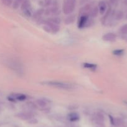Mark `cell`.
<instances>
[{
    "label": "cell",
    "instance_id": "29",
    "mask_svg": "<svg viewBox=\"0 0 127 127\" xmlns=\"http://www.w3.org/2000/svg\"><path fill=\"white\" fill-rule=\"evenodd\" d=\"M109 119L110 121V123L112 125L115 126V118H114L113 117H112V115H109Z\"/></svg>",
    "mask_w": 127,
    "mask_h": 127
},
{
    "label": "cell",
    "instance_id": "31",
    "mask_svg": "<svg viewBox=\"0 0 127 127\" xmlns=\"http://www.w3.org/2000/svg\"><path fill=\"white\" fill-rule=\"evenodd\" d=\"M59 4V1L58 0H53L52 1V6H57Z\"/></svg>",
    "mask_w": 127,
    "mask_h": 127
},
{
    "label": "cell",
    "instance_id": "19",
    "mask_svg": "<svg viewBox=\"0 0 127 127\" xmlns=\"http://www.w3.org/2000/svg\"><path fill=\"white\" fill-rule=\"evenodd\" d=\"M47 20H48L49 21L51 22V23H54V24H58V25H59V24L61 23V19L58 16H52L51 17V18H48Z\"/></svg>",
    "mask_w": 127,
    "mask_h": 127
},
{
    "label": "cell",
    "instance_id": "37",
    "mask_svg": "<svg viewBox=\"0 0 127 127\" xmlns=\"http://www.w3.org/2000/svg\"><path fill=\"white\" fill-rule=\"evenodd\" d=\"M125 103H126V104H127V102H125Z\"/></svg>",
    "mask_w": 127,
    "mask_h": 127
},
{
    "label": "cell",
    "instance_id": "15",
    "mask_svg": "<svg viewBox=\"0 0 127 127\" xmlns=\"http://www.w3.org/2000/svg\"><path fill=\"white\" fill-rule=\"evenodd\" d=\"M51 15H52L53 16H57L61 14V10H60L59 6H57L51 7Z\"/></svg>",
    "mask_w": 127,
    "mask_h": 127
},
{
    "label": "cell",
    "instance_id": "33",
    "mask_svg": "<svg viewBox=\"0 0 127 127\" xmlns=\"http://www.w3.org/2000/svg\"><path fill=\"white\" fill-rule=\"evenodd\" d=\"M123 37H122V38L124 40H125L126 41H127V35H123Z\"/></svg>",
    "mask_w": 127,
    "mask_h": 127
},
{
    "label": "cell",
    "instance_id": "2",
    "mask_svg": "<svg viewBox=\"0 0 127 127\" xmlns=\"http://www.w3.org/2000/svg\"><path fill=\"white\" fill-rule=\"evenodd\" d=\"M76 4V0H64L62 11L66 15L71 14L75 10Z\"/></svg>",
    "mask_w": 127,
    "mask_h": 127
},
{
    "label": "cell",
    "instance_id": "24",
    "mask_svg": "<svg viewBox=\"0 0 127 127\" xmlns=\"http://www.w3.org/2000/svg\"><path fill=\"white\" fill-rule=\"evenodd\" d=\"M23 12V14H24V15L25 16L28 17V18H31V17L32 16V14H33V13H32V12L31 9H27V10H25Z\"/></svg>",
    "mask_w": 127,
    "mask_h": 127
},
{
    "label": "cell",
    "instance_id": "30",
    "mask_svg": "<svg viewBox=\"0 0 127 127\" xmlns=\"http://www.w3.org/2000/svg\"><path fill=\"white\" fill-rule=\"evenodd\" d=\"M44 14L46 16H50L51 15V8H48L46 9H45Z\"/></svg>",
    "mask_w": 127,
    "mask_h": 127
},
{
    "label": "cell",
    "instance_id": "5",
    "mask_svg": "<svg viewBox=\"0 0 127 127\" xmlns=\"http://www.w3.org/2000/svg\"><path fill=\"white\" fill-rule=\"evenodd\" d=\"M98 8L99 11V13L101 15H104L105 13H106L107 10V4L104 0H101L98 2Z\"/></svg>",
    "mask_w": 127,
    "mask_h": 127
},
{
    "label": "cell",
    "instance_id": "9",
    "mask_svg": "<svg viewBox=\"0 0 127 127\" xmlns=\"http://www.w3.org/2000/svg\"><path fill=\"white\" fill-rule=\"evenodd\" d=\"M92 8V5L90 4H87L84 5L82 8H80V11H79V15H84V14H89V12H90V9Z\"/></svg>",
    "mask_w": 127,
    "mask_h": 127
},
{
    "label": "cell",
    "instance_id": "18",
    "mask_svg": "<svg viewBox=\"0 0 127 127\" xmlns=\"http://www.w3.org/2000/svg\"><path fill=\"white\" fill-rule=\"evenodd\" d=\"M124 17V13L122 11L119 10L117 11L115 13L114 15V19L117 21H120Z\"/></svg>",
    "mask_w": 127,
    "mask_h": 127
},
{
    "label": "cell",
    "instance_id": "32",
    "mask_svg": "<svg viewBox=\"0 0 127 127\" xmlns=\"http://www.w3.org/2000/svg\"><path fill=\"white\" fill-rule=\"evenodd\" d=\"M39 4L41 6H44V1H42V0H41V1H39Z\"/></svg>",
    "mask_w": 127,
    "mask_h": 127
},
{
    "label": "cell",
    "instance_id": "38",
    "mask_svg": "<svg viewBox=\"0 0 127 127\" xmlns=\"http://www.w3.org/2000/svg\"></svg>",
    "mask_w": 127,
    "mask_h": 127
},
{
    "label": "cell",
    "instance_id": "25",
    "mask_svg": "<svg viewBox=\"0 0 127 127\" xmlns=\"http://www.w3.org/2000/svg\"><path fill=\"white\" fill-rule=\"evenodd\" d=\"M4 5L6 6H10L12 5L13 2V0H1Z\"/></svg>",
    "mask_w": 127,
    "mask_h": 127
},
{
    "label": "cell",
    "instance_id": "22",
    "mask_svg": "<svg viewBox=\"0 0 127 127\" xmlns=\"http://www.w3.org/2000/svg\"><path fill=\"white\" fill-rule=\"evenodd\" d=\"M104 115L102 114V113H97V115H96V119L98 122H100V123H103L104 122Z\"/></svg>",
    "mask_w": 127,
    "mask_h": 127
},
{
    "label": "cell",
    "instance_id": "12",
    "mask_svg": "<svg viewBox=\"0 0 127 127\" xmlns=\"http://www.w3.org/2000/svg\"><path fill=\"white\" fill-rule=\"evenodd\" d=\"M16 117L24 120H29L32 118V115L29 113H19L16 115Z\"/></svg>",
    "mask_w": 127,
    "mask_h": 127
},
{
    "label": "cell",
    "instance_id": "16",
    "mask_svg": "<svg viewBox=\"0 0 127 127\" xmlns=\"http://www.w3.org/2000/svg\"><path fill=\"white\" fill-rule=\"evenodd\" d=\"M11 95L15 98V99L16 100L24 101L27 98L26 95L23 94H11Z\"/></svg>",
    "mask_w": 127,
    "mask_h": 127
},
{
    "label": "cell",
    "instance_id": "36",
    "mask_svg": "<svg viewBox=\"0 0 127 127\" xmlns=\"http://www.w3.org/2000/svg\"><path fill=\"white\" fill-rule=\"evenodd\" d=\"M125 18H126V19H127V14H126V16H125Z\"/></svg>",
    "mask_w": 127,
    "mask_h": 127
},
{
    "label": "cell",
    "instance_id": "27",
    "mask_svg": "<svg viewBox=\"0 0 127 127\" xmlns=\"http://www.w3.org/2000/svg\"><path fill=\"white\" fill-rule=\"evenodd\" d=\"M109 1V3L110 4V5L112 6H117L118 4V2H119V0H108Z\"/></svg>",
    "mask_w": 127,
    "mask_h": 127
},
{
    "label": "cell",
    "instance_id": "34",
    "mask_svg": "<svg viewBox=\"0 0 127 127\" xmlns=\"http://www.w3.org/2000/svg\"><path fill=\"white\" fill-rule=\"evenodd\" d=\"M123 4L125 6H127V0H123Z\"/></svg>",
    "mask_w": 127,
    "mask_h": 127
},
{
    "label": "cell",
    "instance_id": "1",
    "mask_svg": "<svg viewBox=\"0 0 127 127\" xmlns=\"http://www.w3.org/2000/svg\"><path fill=\"white\" fill-rule=\"evenodd\" d=\"M43 84L52 87L57 88L60 89H64V90H70L74 88V85L69 83L62 82L58 81H47L43 82Z\"/></svg>",
    "mask_w": 127,
    "mask_h": 127
},
{
    "label": "cell",
    "instance_id": "21",
    "mask_svg": "<svg viewBox=\"0 0 127 127\" xmlns=\"http://www.w3.org/2000/svg\"><path fill=\"white\" fill-rule=\"evenodd\" d=\"M124 52H125V50L124 49H116L114 50V51L112 52L113 55L115 56H123L124 54Z\"/></svg>",
    "mask_w": 127,
    "mask_h": 127
},
{
    "label": "cell",
    "instance_id": "3",
    "mask_svg": "<svg viewBox=\"0 0 127 127\" xmlns=\"http://www.w3.org/2000/svg\"><path fill=\"white\" fill-rule=\"evenodd\" d=\"M93 23H94L93 18L90 17L89 14H84L80 16V18L78 21L77 27L79 29L89 28L92 25Z\"/></svg>",
    "mask_w": 127,
    "mask_h": 127
},
{
    "label": "cell",
    "instance_id": "23",
    "mask_svg": "<svg viewBox=\"0 0 127 127\" xmlns=\"http://www.w3.org/2000/svg\"><path fill=\"white\" fill-rule=\"evenodd\" d=\"M120 32L122 35H127V24L121 27L120 29Z\"/></svg>",
    "mask_w": 127,
    "mask_h": 127
},
{
    "label": "cell",
    "instance_id": "28",
    "mask_svg": "<svg viewBox=\"0 0 127 127\" xmlns=\"http://www.w3.org/2000/svg\"><path fill=\"white\" fill-rule=\"evenodd\" d=\"M43 29L46 32H51V28H49V26L47 24H44V25L43 26Z\"/></svg>",
    "mask_w": 127,
    "mask_h": 127
},
{
    "label": "cell",
    "instance_id": "7",
    "mask_svg": "<svg viewBox=\"0 0 127 127\" xmlns=\"http://www.w3.org/2000/svg\"><path fill=\"white\" fill-rule=\"evenodd\" d=\"M50 103H51V101L49 100V99H47L46 98H39L36 100V104L42 108H46Z\"/></svg>",
    "mask_w": 127,
    "mask_h": 127
},
{
    "label": "cell",
    "instance_id": "39",
    "mask_svg": "<svg viewBox=\"0 0 127 127\" xmlns=\"http://www.w3.org/2000/svg\"><path fill=\"white\" fill-rule=\"evenodd\" d=\"M23 1H24V0H23Z\"/></svg>",
    "mask_w": 127,
    "mask_h": 127
},
{
    "label": "cell",
    "instance_id": "35",
    "mask_svg": "<svg viewBox=\"0 0 127 127\" xmlns=\"http://www.w3.org/2000/svg\"><path fill=\"white\" fill-rule=\"evenodd\" d=\"M1 112V106H0V112Z\"/></svg>",
    "mask_w": 127,
    "mask_h": 127
},
{
    "label": "cell",
    "instance_id": "14",
    "mask_svg": "<svg viewBox=\"0 0 127 127\" xmlns=\"http://www.w3.org/2000/svg\"><path fill=\"white\" fill-rule=\"evenodd\" d=\"M83 67L87 69H89V70H92V71H94L97 69V65L95 64L92 63H88V62H85L83 63L82 64Z\"/></svg>",
    "mask_w": 127,
    "mask_h": 127
},
{
    "label": "cell",
    "instance_id": "11",
    "mask_svg": "<svg viewBox=\"0 0 127 127\" xmlns=\"http://www.w3.org/2000/svg\"><path fill=\"white\" fill-rule=\"evenodd\" d=\"M20 7L22 11H24L27 10V9H30L31 8V4L30 1L29 0H24L22 2Z\"/></svg>",
    "mask_w": 127,
    "mask_h": 127
},
{
    "label": "cell",
    "instance_id": "6",
    "mask_svg": "<svg viewBox=\"0 0 127 127\" xmlns=\"http://www.w3.org/2000/svg\"><path fill=\"white\" fill-rule=\"evenodd\" d=\"M44 24H47V25L49 26V28H51V32H52V33H54V34L57 33V32H58L60 31L59 25L54 24V23H51V22L49 21L48 20L45 21V22Z\"/></svg>",
    "mask_w": 127,
    "mask_h": 127
},
{
    "label": "cell",
    "instance_id": "8",
    "mask_svg": "<svg viewBox=\"0 0 127 127\" xmlns=\"http://www.w3.org/2000/svg\"><path fill=\"white\" fill-rule=\"evenodd\" d=\"M44 11H45V9H44L43 8H41L38 9L37 10H36L34 13H33L32 14V19L33 20H35L37 21L38 19H39L40 18H42V15L44 14Z\"/></svg>",
    "mask_w": 127,
    "mask_h": 127
},
{
    "label": "cell",
    "instance_id": "17",
    "mask_svg": "<svg viewBox=\"0 0 127 127\" xmlns=\"http://www.w3.org/2000/svg\"><path fill=\"white\" fill-rule=\"evenodd\" d=\"M75 17L74 15H72V14H69L66 18H65V21H64V23H65V24L68 25V24H71L75 21Z\"/></svg>",
    "mask_w": 127,
    "mask_h": 127
},
{
    "label": "cell",
    "instance_id": "20",
    "mask_svg": "<svg viewBox=\"0 0 127 127\" xmlns=\"http://www.w3.org/2000/svg\"><path fill=\"white\" fill-rule=\"evenodd\" d=\"M23 1V0H13V4H12L13 9H18L21 6V4Z\"/></svg>",
    "mask_w": 127,
    "mask_h": 127
},
{
    "label": "cell",
    "instance_id": "4",
    "mask_svg": "<svg viewBox=\"0 0 127 127\" xmlns=\"http://www.w3.org/2000/svg\"><path fill=\"white\" fill-rule=\"evenodd\" d=\"M102 39L106 42H114L117 39V35L113 32H108L102 36Z\"/></svg>",
    "mask_w": 127,
    "mask_h": 127
},
{
    "label": "cell",
    "instance_id": "10",
    "mask_svg": "<svg viewBox=\"0 0 127 127\" xmlns=\"http://www.w3.org/2000/svg\"><path fill=\"white\" fill-rule=\"evenodd\" d=\"M67 118L68 120L72 122H77V121H78L80 119L79 115L77 113H76V112H72V113H70L68 115Z\"/></svg>",
    "mask_w": 127,
    "mask_h": 127
},
{
    "label": "cell",
    "instance_id": "13",
    "mask_svg": "<svg viewBox=\"0 0 127 127\" xmlns=\"http://www.w3.org/2000/svg\"><path fill=\"white\" fill-rule=\"evenodd\" d=\"M98 13H99V11H98V6H93L89 12V16L92 18L94 19L96 17H97Z\"/></svg>",
    "mask_w": 127,
    "mask_h": 127
},
{
    "label": "cell",
    "instance_id": "26",
    "mask_svg": "<svg viewBox=\"0 0 127 127\" xmlns=\"http://www.w3.org/2000/svg\"><path fill=\"white\" fill-rule=\"evenodd\" d=\"M52 1L53 0H44V3L45 7H49L52 4Z\"/></svg>",
    "mask_w": 127,
    "mask_h": 127
}]
</instances>
